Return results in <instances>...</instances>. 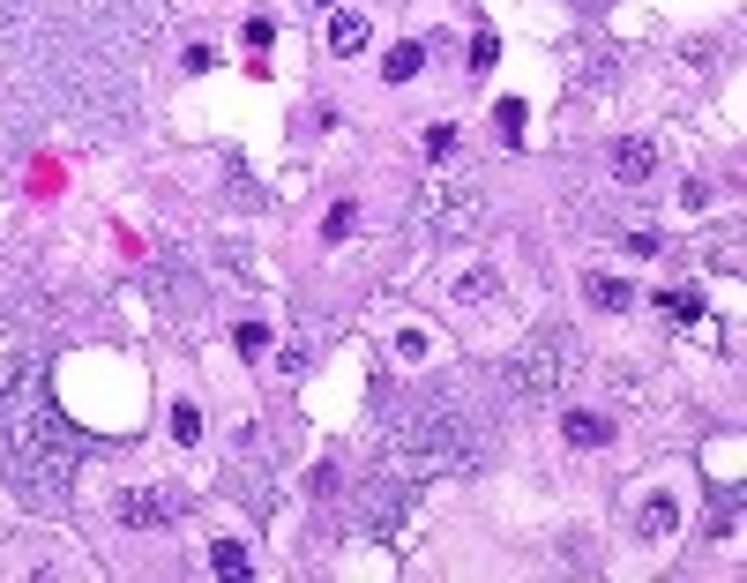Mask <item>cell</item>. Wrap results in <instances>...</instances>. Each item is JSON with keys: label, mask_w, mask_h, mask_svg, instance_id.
Masks as SVG:
<instances>
[{"label": "cell", "mask_w": 747, "mask_h": 583, "mask_svg": "<svg viewBox=\"0 0 747 583\" xmlns=\"http://www.w3.org/2000/svg\"><path fill=\"white\" fill-rule=\"evenodd\" d=\"M635 524H643V539H665V531L680 524V509H673V501H665V494H650V501H643V516H635Z\"/></svg>", "instance_id": "7a4b0ae2"}, {"label": "cell", "mask_w": 747, "mask_h": 583, "mask_svg": "<svg viewBox=\"0 0 747 583\" xmlns=\"http://www.w3.org/2000/svg\"><path fill=\"white\" fill-rule=\"evenodd\" d=\"M494 53H501L494 30H479V38H471V68H494Z\"/></svg>", "instance_id": "30bf717a"}, {"label": "cell", "mask_w": 747, "mask_h": 583, "mask_svg": "<svg viewBox=\"0 0 747 583\" xmlns=\"http://www.w3.org/2000/svg\"><path fill=\"white\" fill-rule=\"evenodd\" d=\"M172 441H180V449H195V441H202V412H195V404H172Z\"/></svg>", "instance_id": "52a82bcc"}, {"label": "cell", "mask_w": 747, "mask_h": 583, "mask_svg": "<svg viewBox=\"0 0 747 583\" xmlns=\"http://www.w3.org/2000/svg\"><path fill=\"white\" fill-rule=\"evenodd\" d=\"M120 516H127V524H157V501L135 494V501H120Z\"/></svg>", "instance_id": "9c48e42d"}, {"label": "cell", "mask_w": 747, "mask_h": 583, "mask_svg": "<svg viewBox=\"0 0 747 583\" xmlns=\"http://www.w3.org/2000/svg\"><path fill=\"white\" fill-rule=\"evenodd\" d=\"M591 299H598L606 314H621V307H628V285H621V277H591Z\"/></svg>", "instance_id": "ba28073f"}, {"label": "cell", "mask_w": 747, "mask_h": 583, "mask_svg": "<svg viewBox=\"0 0 747 583\" xmlns=\"http://www.w3.org/2000/svg\"><path fill=\"white\" fill-rule=\"evenodd\" d=\"M240 352H269V329L262 322H240Z\"/></svg>", "instance_id": "8fae6325"}, {"label": "cell", "mask_w": 747, "mask_h": 583, "mask_svg": "<svg viewBox=\"0 0 747 583\" xmlns=\"http://www.w3.org/2000/svg\"><path fill=\"white\" fill-rule=\"evenodd\" d=\"M613 165H621V180H643L658 157H650V143H621V150H613Z\"/></svg>", "instance_id": "8992f818"}, {"label": "cell", "mask_w": 747, "mask_h": 583, "mask_svg": "<svg viewBox=\"0 0 747 583\" xmlns=\"http://www.w3.org/2000/svg\"><path fill=\"white\" fill-rule=\"evenodd\" d=\"M210 569H217V576H247V546H240V539H217V546H210Z\"/></svg>", "instance_id": "5b68a950"}, {"label": "cell", "mask_w": 747, "mask_h": 583, "mask_svg": "<svg viewBox=\"0 0 747 583\" xmlns=\"http://www.w3.org/2000/svg\"><path fill=\"white\" fill-rule=\"evenodd\" d=\"M329 45H337V53H359V45H367V15H329Z\"/></svg>", "instance_id": "3957f363"}, {"label": "cell", "mask_w": 747, "mask_h": 583, "mask_svg": "<svg viewBox=\"0 0 747 583\" xmlns=\"http://www.w3.org/2000/svg\"><path fill=\"white\" fill-rule=\"evenodd\" d=\"M561 434L576 441V449H606V441H613V419H598V412H568Z\"/></svg>", "instance_id": "6da1fadb"}, {"label": "cell", "mask_w": 747, "mask_h": 583, "mask_svg": "<svg viewBox=\"0 0 747 583\" xmlns=\"http://www.w3.org/2000/svg\"><path fill=\"white\" fill-rule=\"evenodd\" d=\"M419 68H426V45H396V53L381 60V75H389V83H411Z\"/></svg>", "instance_id": "277c9868"}]
</instances>
